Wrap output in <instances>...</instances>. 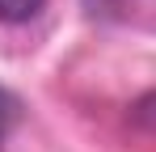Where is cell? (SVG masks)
<instances>
[{
    "label": "cell",
    "mask_w": 156,
    "mask_h": 152,
    "mask_svg": "<svg viewBox=\"0 0 156 152\" xmlns=\"http://www.w3.org/2000/svg\"><path fill=\"white\" fill-rule=\"evenodd\" d=\"M131 118L139 127H148V131H156V93H144V97L131 106Z\"/></svg>",
    "instance_id": "cell-2"
},
{
    "label": "cell",
    "mask_w": 156,
    "mask_h": 152,
    "mask_svg": "<svg viewBox=\"0 0 156 152\" xmlns=\"http://www.w3.org/2000/svg\"><path fill=\"white\" fill-rule=\"evenodd\" d=\"M42 4H47V0H0V21L4 25H21V21H30V17H38Z\"/></svg>",
    "instance_id": "cell-1"
},
{
    "label": "cell",
    "mask_w": 156,
    "mask_h": 152,
    "mask_svg": "<svg viewBox=\"0 0 156 152\" xmlns=\"http://www.w3.org/2000/svg\"><path fill=\"white\" fill-rule=\"evenodd\" d=\"M13 123H17V101L0 89V144H4V135H9V127H13Z\"/></svg>",
    "instance_id": "cell-3"
}]
</instances>
